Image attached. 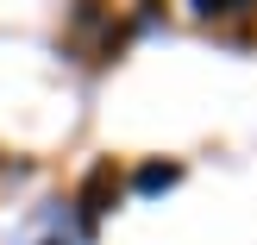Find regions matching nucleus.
<instances>
[{
  "instance_id": "nucleus-1",
  "label": "nucleus",
  "mask_w": 257,
  "mask_h": 245,
  "mask_svg": "<svg viewBox=\"0 0 257 245\" xmlns=\"http://www.w3.org/2000/svg\"><path fill=\"white\" fill-rule=\"evenodd\" d=\"M113 195H119V170H113V157H100L94 170H88V183H82V214L100 220V214L113 208Z\"/></svg>"
},
{
  "instance_id": "nucleus-2",
  "label": "nucleus",
  "mask_w": 257,
  "mask_h": 245,
  "mask_svg": "<svg viewBox=\"0 0 257 245\" xmlns=\"http://www.w3.org/2000/svg\"><path fill=\"white\" fill-rule=\"evenodd\" d=\"M176 176H182L176 164H145V170H138V189H145V195H157V189H170Z\"/></svg>"
},
{
  "instance_id": "nucleus-3",
  "label": "nucleus",
  "mask_w": 257,
  "mask_h": 245,
  "mask_svg": "<svg viewBox=\"0 0 257 245\" xmlns=\"http://www.w3.org/2000/svg\"><path fill=\"white\" fill-rule=\"evenodd\" d=\"M195 7H201V13H226V0H195Z\"/></svg>"
}]
</instances>
